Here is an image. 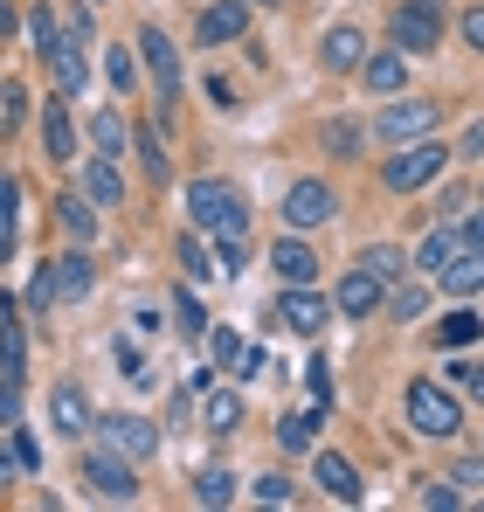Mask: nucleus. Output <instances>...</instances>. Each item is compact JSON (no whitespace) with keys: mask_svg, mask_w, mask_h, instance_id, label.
Wrapping results in <instances>:
<instances>
[{"mask_svg":"<svg viewBox=\"0 0 484 512\" xmlns=\"http://www.w3.org/2000/svg\"><path fill=\"white\" fill-rule=\"evenodd\" d=\"M49 423L63 429V436H83V429H90V402H83V388H56V395H49Z\"/></svg>","mask_w":484,"mask_h":512,"instance_id":"nucleus-21","label":"nucleus"},{"mask_svg":"<svg viewBox=\"0 0 484 512\" xmlns=\"http://www.w3.org/2000/svg\"><path fill=\"white\" fill-rule=\"evenodd\" d=\"M464 243H484V208H478V215H464Z\"/></svg>","mask_w":484,"mask_h":512,"instance_id":"nucleus-50","label":"nucleus"},{"mask_svg":"<svg viewBox=\"0 0 484 512\" xmlns=\"http://www.w3.org/2000/svg\"><path fill=\"white\" fill-rule=\"evenodd\" d=\"M457 250H464V229H450V222H443V229H429V236H422L415 263H422V270H443V263H450Z\"/></svg>","mask_w":484,"mask_h":512,"instance_id":"nucleus-23","label":"nucleus"},{"mask_svg":"<svg viewBox=\"0 0 484 512\" xmlns=\"http://www.w3.org/2000/svg\"><path fill=\"white\" fill-rule=\"evenodd\" d=\"M104 77H111V90H118V97L139 84V63H132V49H111V56H104Z\"/></svg>","mask_w":484,"mask_h":512,"instance_id":"nucleus-31","label":"nucleus"},{"mask_svg":"<svg viewBox=\"0 0 484 512\" xmlns=\"http://www.w3.org/2000/svg\"><path fill=\"white\" fill-rule=\"evenodd\" d=\"M14 229H21V180L0 173V263H7V250H14Z\"/></svg>","mask_w":484,"mask_h":512,"instance_id":"nucleus-24","label":"nucleus"},{"mask_svg":"<svg viewBox=\"0 0 484 512\" xmlns=\"http://www.w3.org/2000/svg\"><path fill=\"white\" fill-rule=\"evenodd\" d=\"M194 499H201V506H229V499H236V478H229L222 464H208V471L194 478Z\"/></svg>","mask_w":484,"mask_h":512,"instance_id":"nucleus-28","label":"nucleus"},{"mask_svg":"<svg viewBox=\"0 0 484 512\" xmlns=\"http://www.w3.org/2000/svg\"><path fill=\"white\" fill-rule=\"evenodd\" d=\"M180 263H187V277H208V270H222V263H208V250H201L194 236L180 243Z\"/></svg>","mask_w":484,"mask_h":512,"instance_id":"nucleus-40","label":"nucleus"},{"mask_svg":"<svg viewBox=\"0 0 484 512\" xmlns=\"http://www.w3.org/2000/svg\"><path fill=\"white\" fill-rule=\"evenodd\" d=\"M443 167H450V153L429 146V139H415V146H395V160L381 167V187H388V194H415V187H429Z\"/></svg>","mask_w":484,"mask_h":512,"instance_id":"nucleus-5","label":"nucleus"},{"mask_svg":"<svg viewBox=\"0 0 484 512\" xmlns=\"http://www.w3.org/2000/svg\"><path fill=\"white\" fill-rule=\"evenodd\" d=\"M139 153H146V173L166 180V139H160V125H139Z\"/></svg>","mask_w":484,"mask_h":512,"instance_id":"nucleus-34","label":"nucleus"},{"mask_svg":"<svg viewBox=\"0 0 484 512\" xmlns=\"http://www.w3.org/2000/svg\"><path fill=\"white\" fill-rule=\"evenodd\" d=\"M325 70H360L367 63V35L360 28H325Z\"/></svg>","mask_w":484,"mask_h":512,"instance_id":"nucleus-17","label":"nucleus"},{"mask_svg":"<svg viewBox=\"0 0 484 512\" xmlns=\"http://www.w3.org/2000/svg\"><path fill=\"white\" fill-rule=\"evenodd\" d=\"M21 464H28V457H21V450H7V443H0V485H7V478H14V471H21Z\"/></svg>","mask_w":484,"mask_h":512,"instance_id":"nucleus-49","label":"nucleus"},{"mask_svg":"<svg viewBox=\"0 0 484 512\" xmlns=\"http://www.w3.org/2000/svg\"><path fill=\"white\" fill-rule=\"evenodd\" d=\"M457 153H464V160H484V125H471V132L457 139Z\"/></svg>","mask_w":484,"mask_h":512,"instance_id":"nucleus-48","label":"nucleus"},{"mask_svg":"<svg viewBox=\"0 0 484 512\" xmlns=\"http://www.w3.org/2000/svg\"><path fill=\"white\" fill-rule=\"evenodd\" d=\"M56 222H63L77 243H90V236H97V201H90V194H56Z\"/></svg>","mask_w":484,"mask_h":512,"instance_id":"nucleus-22","label":"nucleus"},{"mask_svg":"<svg viewBox=\"0 0 484 512\" xmlns=\"http://www.w3.org/2000/svg\"><path fill=\"white\" fill-rule=\"evenodd\" d=\"M173 305H180V333H194V340H208V312H201V298H194V291H180Z\"/></svg>","mask_w":484,"mask_h":512,"instance_id":"nucleus-36","label":"nucleus"},{"mask_svg":"<svg viewBox=\"0 0 484 512\" xmlns=\"http://www.w3.org/2000/svg\"><path fill=\"white\" fill-rule=\"evenodd\" d=\"M388 35H395L402 56H429L443 42V0H402L395 21H388Z\"/></svg>","mask_w":484,"mask_h":512,"instance_id":"nucleus-4","label":"nucleus"},{"mask_svg":"<svg viewBox=\"0 0 484 512\" xmlns=\"http://www.w3.org/2000/svg\"><path fill=\"white\" fill-rule=\"evenodd\" d=\"M436 118H443V111H436L429 97H388V111L374 118V139H381V146H415V139L436 132Z\"/></svg>","mask_w":484,"mask_h":512,"instance_id":"nucleus-3","label":"nucleus"},{"mask_svg":"<svg viewBox=\"0 0 484 512\" xmlns=\"http://www.w3.org/2000/svg\"><path fill=\"white\" fill-rule=\"evenodd\" d=\"M42 146H49V160H70L77 153V125H70L63 97H49V111H42Z\"/></svg>","mask_w":484,"mask_h":512,"instance_id":"nucleus-18","label":"nucleus"},{"mask_svg":"<svg viewBox=\"0 0 484 512\" xmlns=\"http://www.w3.org/2000/svg\"><path fill=\"white\" fill-rule=\"evenodd\" d=\"M325 146H332V153H353V146H360V132H353V125H332V132H325Z\"/></svg>","mask_w":484,"mask_h":512,"instance_id":"nucleus-45","label":"nucleus"},{"mask_svg":"<svg viewBox=\"0 0 484 512\" xmlns=\"http://www.w3.org/2000/svg\"><path fill=\"white\" fill-rule=\"evenodd\" d=\"M83 485H90L97 499H118V506H132V499H139V478H132V464H125L118 450L83 457Z\"/></svg>","mask_w":484,"mask_h":512,"instance_id":"nucleus-8","label":"nucleus"},{"mask_svg":"<svg viewBox=\"0 0 484 512\" xmlns=\"http://www.w3.org/2000/svg\"><path fill=\"white\" fill-rule=\"evenodd\" d=\"M21 416V381H0V429H14Z\"/></svg>","mask_w":484,"mask_h":512,"instance_id":"nucleus-42","label":"nucleus"},{"mask_svg":"<svg viewBox=\"0 0 484 512\" xmlns=\"http://www.w3.org/2000/svg\"><path fill=\"white\" fill-rule=\"evenodd\" d=\"M236 423H242V402H236V395H208V429H215V436H229Z\"/></svg>","mask_w":484,"mask_h":512,"instance_id":"nucleus-32","label":"nucleus"},{"mask_svg":"<svg viewBox=\"0 0 484 512\" xmlns=\"http://www.w3.org/2000/svg\"><path fill=\"white\" fill-rule=\"evenodd\" d=\"M319 443V416H277V450L284 457H298V450H312Z\"/></svg>","mask_w":484,"mask_h":512,"instance_id":"nucleus-25","label":"nucleus"},{"mask_svg":"<svg viewBox=\"0 0 484 512\" xmlns=\"http://www.w3.org/2000/svg\"><path fill=\"white\" fill-rule=\"evenodd\" d=\"M208 346H215V367H242V353H249L236 333H208Z\"/></svg>","mask_w":484,"mask_h":512,"instance_id":"nucleus-38","label":"nucleus"},{"mask_svg":"<svg viewBox=\"0 0 484 512\" xmlns=\"http://www.w3.org/2000/svg\"><path fill=\"white\" fill-rule=\"evenodd\" d=\"M436 284H443L450 298H471V291H484V243H464V250L436 270Z\"/></svg>","mask_w":484,"mask_h":512,"instance_id":"nucleus-13","label":"nucleus"},{"mask_svg":"<svg viewBox=\"0 0 484 512\" xmlns=\"http://www.w3.org/2000/svg\"><path fill=\"white\" fill-rule=\"evenodd\" d=\"M256 499H263V506H291V478H284V471H263V478H256Z\"/></svg>","mask_w":484,"mask_h":512,"instance_id":"nucleus-37","label":"nucleus"},{"mask_svg":"<svg viewBox=\"0 0 484 512\" xmlns=\"http://www.w3.org/2000/svg\"><path fill=\"white\" fill-rule=\"evenodd\" d=\"M139 63H146L153 84H160V125H166V118H173V97H180V49H173L166 28H139Z\"/></svg>","mask_w":484,"mask_h":512,"instance_id":"nucleus-7","label":"nucleus"},{"mask_svg":"<svg viewBox=\"0 0 484 512\" xmlns=\"http://www.w3.org/2000/svg\"><path fill=\"white\" fill-rule=\"evenodd\" d=\"M14 21H21V14H14V7H7V0H0V42H7V35H14Z\"/></svg>","mask_w":484,"mask_h":512,"instance_id":"nucleus-51","label":"nucleus"},{"mask_svg":"<svg viewBox=\"0 0 484 512\" xmlns=\"http://www.w3.org/2000/svg\"><path fill=\"white\" fill-rule=\"evenodd\" d=\"M187 222L201 236H242L249 229V208H242V194L229 180H194L187 187Z\"/></svg>","mask_w":484,"mask_h":512,"instance_id":"nucleus-1","label":"nucleus"},{"mask_svg":"<svg viewBox=\"0 0 484 512\" xmlns=\"http://www.w3.org/2000/svg\"><path fill=\"white\" fill-rule=\"evenodd\" d=\"M319 485H325V499H339V506H360V471H353L346 457H319Z\"/></svg>","mask_w":484,"mask_h":512,"instance_id":"nucleus-20","label":"nucleus"},{"mask_svg":"<svg viewBox=\"0 0 484 512\" xmlns=\"http://www.w3.org/2000/svg\"><path fill=\"white\" fill-rule=\"evenodd\" d=\"M374 305H388V284H381L367 263H360V270H346V277H339V298H332V312H339V319H367Z\"/></svg>","mask_w":484,"mask_h":512,"instance_id":"nucleus-9","label":"nucleus"},{"mask_svg":"<svg viewBox=\"0 0 484 512\" xmlns=\"http://www.w3.org/2000/svg\"><path fill=\"white\" fill-rule=\"evenodd\" d=\"M388 312H395V319H422V312H429V291H422V284H388Z\"/></svg>","mask_w":484,"mask_h":512,"instance_id":"nucleus-29","label":"nucleus"},{"mask_svg":"<svg viewBox=\"0 0 484 512\" xmlns=\"http://www.w3.org/2000/svg\"><path fill=\"white\" fill-rule=\"evenodd\" d=\"M0 97H7V104H0V125L14 132V125L28 118V90H21V84H7V90H0Z\"/></svg>","mask_w":484,"mask_h":512,"instance_id":"nucleus-39","label":"nucleus"},{"mask_svg":"<svg viewBox=\"0 0 484 512\" xmlns=\"http://www.w3.org/2000/svg\"><path fill=\"white\" fill-rule=\"evenodd\" d=\"M360 77H367V90H381V97H402L408 56H402V49H381V56H367V63H360Z\"/></svg>","mask_w":484,"mask_h":512,"instance_id":"nucleus-16","label":"nucleus"},{"mask_svg":"<svg viewBox=\"0 0 484 512\" xmlns=\"http://www.w3.org/2000/svg\"><path fill=\"white\" fill-rule=\"evenodd\" d=\"M28 35H35V56H42V63H56V56H63V49H70V42H63V28H56V14H49V7H35V14H28Z\"/></svg>","mask_w":484,"mask_h":512,"instance_id":"nucleus-26","label":"nucleus"},{"mask_svg":"<svg viewBox=\"0 0 484 512\" xmlns=\"http://www.w3.org/2000/svg\"><path fill=\"white\" fill-rule=\"evenodd\" d=\"M194 35H201L208 49H222V42H242V35H249V7H242V0H215V7H201Z\"/></svg>","mask_w":484,"mask_h":512,"instance_id":"nucleus-11","label":"nucleus"},{"mask_svg":"<svg viewBox=\"0 0 484 512\" xmlns=\"http://www.w3.org/2000/svg\"><path fill=\"white\" fill-rule=\"evenodd\" d=\"M464 42L484 56V7H471V14H464Z\"/></svg>","mask_w":484,"mask_h":512,"instance_id":"nucleus-46","label":"nucleus"},{"mask_svg":"<svg viewBox=\"0 0 484 512\" xmlns=\"http://www.w3.org/2000/svg\"><path fill=\"white\" fill-rule=\"evenodd\" d=\"M305 374H312V402H332V367H325V360H312V367H305Z\"/></svg>","mask_w":484,"mask_h":512,"instance_id":"nucleus-43","label":"nucleus"},{"mask_svg":"<svg viewBox=\"0 0 484 512\" xmlns=\"http://www.w3.org/2000/svg\"><path fill=\"white\" fill-rule=\"evenodd\" d=\"M332 208H339V201H332L325 180H298V187L284 194V222H291V229H319V222H332Z\"/></svg>","mask_w":484,"mask_h":512,"instance_id":"nucleus-10","label":"nucleus"},{"mask_svg":"<svg viewBox=\"0 0 484 512\" xmlns=\"http://www.w3.org/2000/svg\"><path fill=\"white\" fill-rule=\"evenodd\" d=\"M408 429L415 436H429V443H443V436H457L464 429V409H457V395L450 388H436V381H408Z\"/></svg>","mask_w":484,"mask_h":512,"instance_id":"nucleus-2","label":"nucleus"},{"mask_svg":"<svg viewBox=\"0 0 484 512\" xmlns=\"http://www.w3.org/2000/svg\"><path fill=\"white\" fill-rule=\"evenodd\" d=\"M450 478H457V485H484V457H457Z\"/></svg>","mask_w":484,"mask_h":512,"instance_id":"nucleus-44","label":"nucleus"},{"mask_svg":"<svg viewBox=\"0 0 484 512\" xmlns=\"http://www.w3.org/2000/svg\"><path fill=\"white\" fill-rule=\"evenodd\" d=\"M360 263H367L381 284H402V270H408V256H402V250H388V243H374V250L360 256Z\"/></svg>","mask_w":484,"mask_h":512,"instance_id":"nucleus-30","label":"nucleus"},{"mask_svg":"<svg viewBox=\"0 0 484 512\" xmlns=\"http://www.w3.org/2000/svg\"><path fill=\"white\" fill-rule=\"evenodd\" d=\"M90 139H97V153H104V160H118V153H125V139H132V125H125L118 111H97V118H90Z\"/></svg>","mask_w":484,"mask_h":512,"instance_id":"nucleus-27","label":"nucleus"},{"mask_svg":"<svg viewBox=\"0 0 484 512\" xmlns=\"http://www.w3.org/2000/svg\"><path fill=\"white\" fill-rule=\"evenodd\" d=\"M325 319H332V305H325V298H312L305 284H291V291L277 298V326H291V333H305V340L319 333Z\"/></svg>","mask_w":484,"mask_h":512,"instance_id":"nucleus-12","label":"nucleus"},{"mask_svg":"<svg viewBox=\"0 0 484 512\" xmlns=\"http://www.w3.org/2000/svg\"><path fill=\"white\" fill-rule=\"evenodd\" d=\"M97 429H104V443L125 450V457H153V450H160V429L146 423V416H111V423H97Z\"/></svg>","mask_w":484,"mask_h":512,"instance_id":"nucleus-14","label":"nucleus"},{"mask_svg":"<svg viewBox=\"0 0 484 512\" xmlns=\"http://www.w3.org/2000/svg\"><path fill=\"white\" fill-rule=\"evenodd\" d=\"M450 374H457V381H464V388L484 402V360H450Z\"/></svg>","mask_w":484,"mask_h":512,"instance_id":"nucleus-41","label":"nucleus"},{"mask_svg":"<svg viewBox=\"0 0 484 512\" xmlns=\"http://www.w3.org/2000/svg\"><path fill=\"white\" fill-rule=\"evenodd\" d=\"M83 194H90L97 208H118V201H125V173H118V160H90V173H83Z\"/></svg>","mask_w":484,"mask_h":512,"instance_id":"nucleus-19","label":"nucleus"},{"mask_svg":"<svg viewBox=\"0 0 484 512\" xmlns=\"http://www.w3.org/2000/svg\"><path fill=\"white\" fill-rule=\"evenodd\" d=\"M63 28H70L77 42H90V7H70V14H63Z\"/></svg>","mask_w":484,"mask_h":512,"instance_id":"nucleus-47","label":"nucleus"},{"mask_svg":"<svg viewBox=\"0 0 484 512\" xmlns=\"http://www.w3.org/2000/svg\"><path fill=\"white\" fill-rule=\"evenodd\" d=\"M478 333H484L478 312H457V319H443V346H471Z\"/></svg>","mask_w":484,"mask_h":512,"instance_id":"nucleus-35","label":"nucleus"},{"mask_svg":"<svg viewBox=\"0 0 484 512\" xmlns=\"http://www.w3.org/2000/svg\"><path fill=\"white\" fill-rule=\"evenodd\" d=\"M49 70H56V84L70 90V97H77V90H83V77H90V70H83V56H77V42H70V49H63V56H56Z\"/></svg>","mask_w":484,"mask_h":512,"instance_id":"nucleus-33","label":"nucleus"},{"mask_svg":"<svg viewBox=\"0 0 484 512\" xmlns=\"http://www.w3.org/2000/svg\"><path fill=\"white\" fill-rule=\"evenodd\" d=\"M83 291H90V263H83V250H70V256H56V263H42V277H35V312L77 305Z\"/></svg>","mask_w":484,"mask_h":512,"instance_id":"nucleus-6","label":"nucleus"},{"mask_svg":"<svg viewBox=\"0 0 484 512\" xmlns=\"http://www.w3.org/2000/svg\"><path fill=\"white\" fill-rule=\"evenodd\" d=\"M270 270H277V284H312V277H319V256L305 250L298 236H277V250H270Z\"/></svg>","mask_w":484,"mask_h":512,"instance_id":"nucleus-15","label":"nucleus"}]
</instances>
